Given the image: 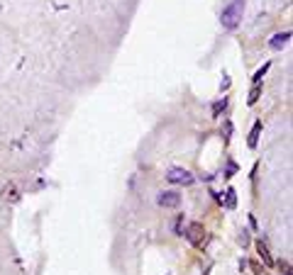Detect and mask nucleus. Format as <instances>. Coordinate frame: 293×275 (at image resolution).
<instances>
[{"mask_svg": "<svg viewBox=\"0 0 293 275\" xmlns=\"http://www.w3.org/2000/svg\"><path fill=\"white\" fill-rule=\"evenodd\" d=\"M281 270H283V275H291V265H288V263H281Z\"/></svg>", "mask_w": 293, "mask_h": 275, "instance_id": "13", "label": "nucleus"}, {"mask_svg": "<svg viewBox=\"0 0 293 275\" xmlns=\"http://www.w3.org/2000/svg\"><path fill=\"white\" fill-rule=\"evenodd\" d=\"M269 66H271V64H264V66H261L259 71L254 73V86H259L261 80H264V76H266V71H269Z\"/></svg>", "mask_w": 293, "mask_h": 275, "instance_id": "10", "label": "nucleus"}, {"mask_svg": "<svg viewBox=\"0 0 293 275\" xmlns=\"http://www.w3.org/2000/svg\"><path fill=\"white\" fill-rule=\"evenodd\" d=\"M159 205L161 207H179L181 205V195L176 190H164V193H159Z\"/></svg>", "mask_w": 293, "mask_h": 275, "instance_id": "4", "label": "nucleus"}, {"mask_svg": "<svg viewBox=\"0 0 293 275\" xmlns=\"http://www.w3.org/2000/svg\"><path fill=\"white\" fill-rule=\"evenodd\" d=\"M166 180L174 183V185H193V173L191 171H186V168H179V166H174L166 171Z\"/></svg>", "mask_w": 293, "mask_h": 275, "instance_id": "3", "label": "nucleus"}, {"mask_svg": "<svg viewBox=\"0 0 293 275\" xmlns=\"http://www.w3.org/2000/svg\"><path fill=\"white\" fill-rule=\"evenodd\" d=\"M259 98H261V83H259V86H254V88L249 90V100H247V102H249V105H254V102H257Z\"/></svg>", "mask_w": 293, "mask_h": 275, "instance_id": "9", "label": "nucleus"}, {"mask_svg": "<svg viewBox=\"0 0 293 275\" xmlns=\"http://www.w3.org/2000/svg\"><path fill=\"white\" fill-rule=\"evenodd\" d=\"M225 107H227V98L217 100V102H215V105H213V117H220V112L225 110Z\"/></svg>", "mask_w": 293, "mask_h": 275, "instance_id": "11", "label": "nucleus"}, {"mask_svg": "<svg viewBox=\"0 0 293 275\" xmlns=\"http://www.w3.org/2000/svg\"><path fill=\"white\" fill-rule=\"evenodd\" d=\"M288 39H291V32H288V30H286V32H279V34H274V37H271L269 46L274 49V51H281L283 46L288 44Z\"/></svg>", "mask_w": 293, "mask_h": 275, "instance_id": "5", "label": "nucleus"}, {"mask_svg": "<svg viewBox=\"0 0 293 275\" xmlns=\"http://www.w3.org/2000/svg\"><path fill=\"white\" fill-rule=\"evenodd\" d=\"M223 134H225V139H230V134H232V124L225 122V127H223Z\"/></svg>", "mask_w": 293, "mask_h": 275, "instance_id": "12", "label": "nucleus"}, {"mask_svg": "<svg viewBox=\"0 0 293 275\" xmlns=\"http://www.w3.org/2000/svg\"><path fill=\"white\" fill-rule=\"evenodd\" d=\"M252 268H254V273H257V275H266V273H264V268H261V265H257V263H254V265H252Z\"/></svg>", "mask_w": 293, "mask_h": 275, "instance_id": "14", "label": "nucleus"}, {"mask_svg": "<svg viewBox=\"0 0 293 275\" xmlns=\"http://www.w3.org/2000/svg\"><path fill=\"white\" fill-rule=\"evenodd\" d=\"M183 236H186L193 246H205V243H208V231H205V227L203 224H198V222L188 224L186 231H183Z\"/></svg>", "mask_w": 293, "mask_h": 275, "instance_id": "2", "label": "nucleus"}, {"mask_svg": "<svg viewBox=\"0 0 293 275\" xmlns=\"http://www.w3.org/2000/svg\"><path fill=\"white\" fill-rule=\"evenodd\" d=\"M261 122H254V127H252V132H249V139H247V146L249 149H257V144H259V134H261Z\"/></svg>", "mask_w": 293, "mask_h": 275, "instance_id": "7", "label": "nucleus"}, {"mask_svg": "<svg viewBox=\"0 0 293 275\" xmlns=\"http://www.w3.org/2000/svg\"><path fill=\"white\" fill-rule=\"evenodd\" d=\"M242 15H245V0H232L220 15V22L225 30H235L242 22Z\"/></svg>", "mask_w": 293, "mask_h": 275, "instance_id": "1", "label": "nucleus"}, {"mask_svg": "<svg viewBox=\"0 0 293 275\" xmlns=\"http://www.w3.org/2000/svg\"><path fill=\"white\" fill-rule=\"evenodd\" d=\"M257 253H259V258L264 261V265H266V268H271V265H274V256H271L269 246H266V241H264V239H259V241H257Z\"/></svg>", "mask_w": 293, "mask_h": 275, "instance_id": "6", "label": "nucleus"}, {"mask_svg": "<svg viewBox=\"0 0 293 275\" xmlns=\"http://www.w3.org/2000/svg\"><path fill=\"white\" fill-rule=\"evenodd\" d=\"M225 205H227L230 209L237 207V193L232 190V187H227V193H225Z\"/></svg>", "mask_w": 293, "mask_h": 275, "instance_id": "8", "label": "nucleus"}]
</instances>
